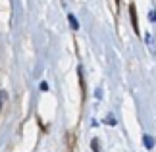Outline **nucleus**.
<instances>
[{"label":"nucleus","instance_id":"nucleus-1","mask_svg":"<svg viewBox=\"0 0 156 152\" xmlns=\"http://www.w3.org/2000/svg\"><path fill=\"white\" fill-rule=\"evenodd\" d=\"M68 19H69V23H71V27H73V29H79V23H77V19L71 14H68Z\"/></svg>","mask_w":156,"mask_h":152},{"label":"nucleus","instance_id":"nucleus-2","mask_svg":"<svg viewBox=\"0 0 156 152\" xmlns=\"http://www.w3.org/2000/svg\"><path fill=\"white\" fill-rule=\"evenodd\" d=\"M143 141H145V147H147L148 150H151V148H152V139H151V137H148V135H145V137H143Z\"/></svg>","mask_w":156,"mask_h":152},{"label":"nucleus","instance_id":"nucleus-3","mask_svg":"<svg viewBox=\"0 0 156 152\" xmlns=\"http://www.w3.org/2000/svg\"><path fill=\"white\" fill-rule=\"evenodd\" d=\"M131 19H133V25H135V29H137V17H135V8L131 6ZM139 31V29H137Z\"/></svg>","mask_w":156,"mask_h":152},{"label":"nucleus","instance_id":"nucleus-4","mask_svg":"<svg viewBox=\"0 0 156 152\" xmlns=\"http://www.w3.org/2000/svg\"><path fill=\"white\" fill-rule=\"evenodd\" d=\"M6 98H8V96H6V93H2V90H0V108L4 106V102H6Z\"/></svg>","mask_w":156,"mask_h":152},{"label":"nucleus","instance_id":"nucleus-5","mask_svg":"<svg viewBox=\"0 0 156 152\" xmlns=\"http://www.w3.org/2000/svg\"><path fill=\"white\" fill-rule=\"evenodd\" d=\"M106 123L108 125H116V118H114V115H108V118H106Z\"/></svg>","mask_w":156,"mask_h":152},{"label":"nucleus","instance_id":"nucleus-6","mask_svg":"<svg viewBox=\"0 0 156 152\" xmlns=\"http://www.w3.org/2000/svg\"><path fill=\"white\" fill-rule=\"evenodd\" d=\"M93 148H94V152H98V141H93Z\"/></svg>","mask_w":156,"mask_h":152}]
</instances>
